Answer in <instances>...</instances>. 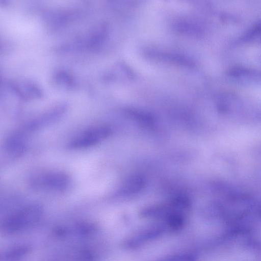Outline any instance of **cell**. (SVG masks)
<instances>
[{
	"label": "cell",
	"mask_w": 261,
	"mask_h": 261,
	"mask_svg": "<svg viewBox=\"0 0 261 261\" xmlns=\"http://www.w3.org/2000/svg\"><path fill=\"white\" fill-rule=\"evenodd\" d=\"M110 133L111 129L107 126L94 127L74 138L68 144V147L77 149L92 146L105 139Z\"/></svg>",
	"instance_id": "obj_2"
},
{
	"label": "cell",
	"mask_w": 261,
	"mask_h": 261,
	"mask_svg": "<svg viewBox=\"0 0 261 261\" xmlns=\"http://www.w3.org/2000/svg\"><path fill=\"white\" fill-rule=\"evenodd\" d=\"M144 185V179L140 176H133L124 182L121 192L123 194H132L141 189Z\"/></svg>",
	"instance_id": "obj_5"
},
{
	"label": "cell",
	"mask_w": 261,
	"mask_h": 261,
	"mask_svg": "<svg viewBox=\"0 0 261 261\" xmlns=\"http://www.w3.org/2000/svg\"><path fill=\"white\" fill-rule=\"evenodd\" d=\"M251 37L258 38L261 41V27H258L251 33Z\"/></svg>",
	"instance_id": "obj_6"
},
{
	"label": "cell",
	"mask_w": 261,
	"mask_h": 261,
	"mask_svg": "<svg viewBox=\"0 0 261 261\" xmlns=\"http://www.w3.org/2000/svg\"><path fill=\"white\" fill-rule=\"evenodd\" d=\"M42 211L41 207L37 204L28 205L10 216L6 220L5 227L10 231L20 229L35 222Z\"/></svg>",
	"instance_id": "obj_1"
},
{
	"label": "cell",
	"mask_w": 261,
	"mask_h": 261,
	"mask_svg": "<svg viewBox=\"0 0 261 261\" xmlns=\"http://www.w3.org/2000/svg\"><path fill=\"white\" fill-rule=\"evenodd\" d=\"M25 144L21 134H16L10 136L5 145V151L12 158L20 156L24 151Z\"/></svg>",
	"instance_id": "obj_4"
},
{
	"label": "cell",
	"mask_w": 261,
	"mask_h": 261,
	"mask_svg": "<svg viewBox=\"0 0 261 261\" xmlns=\"http://www.w3.org/2000/svg\"><path fill=\"white\" fill-rule=\"evenodd\" d=\"M69 178L61 172H51L38 176L34 179V185L47 190L62 191L69 185Z\"/></svg>",
	"instance_id": "obj_3"
}]
</instances>
